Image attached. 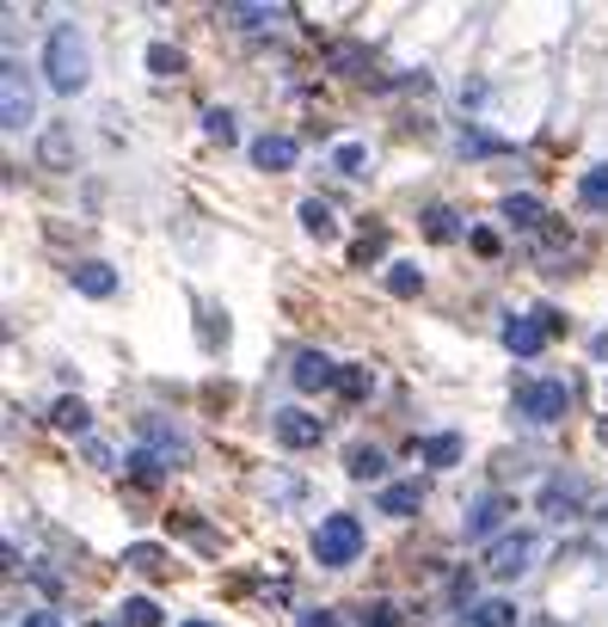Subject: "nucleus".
Returning <instances> with one entry per match:
<instances>
[{"label":"nucleus","mask_w":608,"mask_h":627,"mask_svg":"<svg viewBox=\"0 0 608 627\" xmlns=\"http://www.w3.org/2000/svg\"><path fill=\"white\" fill-rule=\"evenodd\" d=\"M369 387H375L369 363H344V370H338V394H344V401H369Z\"/></svg>","instance_id":"17"},{"label":"nucleus","mask_w":608,"mask_h":627,"mask_svg":"<svg viewBox=\"0 0 608 627\" xmlns=\"http://www.w3.org/2000/svg\"><path fill=\"white\" fill-rule=\"evenodd\" d=\"M142 437H148V443H154V449H160V455H166V462H185V455H191V443H185V437H179V431H166V425H154V418H142Z\"/></svg>","instance_id":"14"},{"label":"nucleus","mask_w":608,"mask_h":627,"mask_svg":"<svg viewBox=\"0 0 608 627\" xmlns=\"http://www.w3.org/2000/svg\"><path fill=\"white\" fill-rule=\"evenodd\" d=\"M31 81H26V68L19 62H7V99H0V118H7V130H26L31 123Z\"/></svg>","instance_id":"6"},{"label":"nucleus","mask_w":608,"mask_h":627,"mask_svg":"<svg viewBox=\"0 0 608 627\" xmlns=\"http://www.w3.org/2000/svg\"><path fill=\"white\" fill-rule=\"evenodd\" d=\"M571 406V387L566 382H523L516 387V413L529 418V425H559Z\"/></svg>","instance_id":"3"},{"label":"nucleus","mask_w":608,"mask_h":627,"mask_svg":"<svg viewBox=\"0 0 608 627\" xmlns=\"http://www.w3.org/2000/svg\"><path fill=\"white\" fill-rule=\"evenodd\" d=\"M474 253H486V259L498 253V234H492V227H479V234H474Z\"/></svg>","instance_id":"36"},{"label":"nucleus","mask_w":608,"mask_h":627,"mask_svg":"<svg viewBox=\"0 0 608 627\" xmlns=\"http://www.w3.org/2000/svg\"><path fill=\"white\" fill-rule=\"evenodd\" d=\"M26 627H62V615H50V609H31V615H26Z\"/></svg>","instance_id":"38"},{"label":"nucleus","mask_w":608,"mask_h":627,"mask_svg":"<svg viewBox=\"0 0 608 627\" xmlns=\"http://www.w3.org/2000/svg\"><path fill=\"white\" fill-rule=\"evenodd\" d=\"M123 566H135V573H166V554H160L154 542H135L130 554H123Z\"/></svg>","instance_id":"26"},{"label":"nucleus","mask_w":608,"mask_h":627,"mask_svg":"<svg viewBox=\"0 0 608 627\" xmlns=\"http://www.w3.org/2000/svg\"><path fill=\"white\" fill-rule=\"evenodd\" d=\"M203 130H210L215 142H234V118H227V111H203Z\"/></svg>","instance_id":"35"},{"label":"nucleus","mask_w":608,"mask_h":627,"mask_svg":"<svg viewBox=\"0 0 608 627\" xmlns=\"http://www.w3.org/2000/svg\"><path fill=\"white\" fill-rule=\"evenodd\" d=\"M74 290L93 295V302H105V295H118V271L99 265V259H87V265H74Z\"/></svg>","instance_id":"12"},{"label":"nucleus","mask_w":608,"mask_h":627,"mask_svg":"<svg viewBox=\"0 0 608 627\" xmlns=\"http://www.w3.org/2000/svg\"><path fill=\"white\" fill-rule=\"evenodd\" d=\"M547 338H554V326H547L541 314H510V321H504V351H516V357H535Z\"/></svg>","instance_id":"4"},{"label":"nucleus","mask_w":608,"mask_h":627,"mask_svg":"<svg viewBox=\"0 0 608 627\" xmlns=\"http://www.w3.org/2000/svg\"><path fill=\"white\" fill-rule=\"evenodd\" d=\"M320 437H326V418L302 413V406H290V413H277V443H283V449H314Z\"/></svg>","instance_id":"5"},{"label":"nucleus","mask_w":608,"mask_h":627,"mask_svg":"<svg viewBox=\"0 0 608 627\" xmlns=\"http://www.w3.org/2000/svg\"><path fill=\"white\" fill-rule=\"evenodd\" d=\"M302 627H338V615H326V609H307V615H302Z\"/></svg>","instance_id":"37"},{"label":"nucleus","mask_w":608,"mask_h":627,"mask_svg":"<svg viewBox=\"0 0 608 627\" xmlns=\"http://www.w3.org/2000/svg\"><path fill=\"white\" fill-rule=\"evenodd\" d=\"M118 621H123V627H154V621H160V609H154L148 597H130V603L118 609Z\"/></svg>","instance_id":"28"},{"label":"nucleus","mask_w":608,"mask_h":627,"mask_svg":"<svg viewBox=\"0 0 608 627\" xmlns=\"http://www.w3.org/2000/svg\"><path fill=\"white\" fill-rule=\"evenodd\" d=\"M295 154H302L295 135H259V142H252V166H265V173H290Z\"/></svg>","instance_id":"10"},{"label":"nucleus","mask_w":608,"mask_h":627,"mask_svg":"<svg viewBox=\"0 0 608 627\" xmlns=\"http://www.w3.org/2000/svg\"><path fill=\"white\" fill-rule=\"evenodd\" d=\"M369 62V55H363V43H338V50H332V68H344V74H351V68H363Z\"/></svg>","instance_id":"34"},{"label":"nucleus","mask_w":608,"mask_h":627,"mask_svg":"<svg viewBox=\"0 0 608 627\" xmlns=\"http://www.w3.org/2000/svg\"><path fill=\"white\" fill-rule=\"evenodd\" d=\"M344 467H351V481H382V474H387V455L382 449H363V443H357V449L344 455Z\"/></svg>","instance_id":"18"},{"label":"nucleus","mask_w":608,"mask_h":627,"mask_svg":"<svg viewBox=\"0 0 608 627\" xmlns=\"http://www.w3.org/2000/svg\"><path fill=\"white\" fill-rule=\"evenodd\" d=\"M504 222L510 227H541V198H504Z\"/></svg>","instance_id":"21"},{"label":"nucleus","mask_w":608,"mask_h":627,"mask_svg":"<svg viewBox=\"0 0 608 627\" xmlns=\"http://www.w3.org/2000/svg\"><path fill=\"white\" fill-rule=\"evenodd\" d=\"M357 554H363V523L351 517V510L320 517V529H314V560L320 566H351Z\"/></svg>","instance_id":"2"},{"label":"nucleus","mask_w":608,"mask_h":627,"mask_svg":"<svg viewBox=\"0 0 608 627\" xmlns=\"http://www.w3.org/2000/svg\"><path fill=\"white\" fill-rule=\"evenodd\" d=\"M332 166H338V173H344V179H357V173H363V166H369V148H357V142H344V148H338V154H332Z\"/></svg>","instance_id":"30"},{"label":"nucleus","mask_w":608,"mask_h":627,"mask_svg":"<svg viewBox=\"0 0 608 627\" xmlns=\"http://www.w3.org/2000/svg\"><path fill=\"white\" fill-rule=\"evenodd\" d=\"M290 375H295V387H302V394H320V387H338V363H332L326 351H302Z\"/></svg>","instance_id":"8"},{"label":"nucleus","mask_w":608,"mask_h":627,"mask_svg":"<svg viewBox=\"0 0 608 627\" xmlns=\"http://www.w3.org/2000/svg\"><path fill=\"white\" fill-rule=\"evenodd\" d=\"M418 222H424V234H430V241H455V234H462V215H455L449 203H430Z\"/></svg>","instance_id":"15"},{"label":"nucleus","mask_w":608,"mask_h":627,"mask_svg":"<svg viewBox=\"0 0 608 627\" xmlns=\"http://www.w3.org/2000/svg\"><path fill=\"white\" fill-rule=\"evenodd\" d=\"M387 290H394V295H418L424 290V271L399 259V265H387Z\"/></svg>","instance_id":"23"},{"label":"nucleus","mask_w":608,"mask_h":627,"mask_svg":"<svg viewBox=\"0 0 608 627\" xmlns=\"http://www.w3.org/2000/svg\"><path fill=\"white\" fill-rule=\"evenodd\" d=\"M418 455H424L430 467H455V462H462V437H455V431H437V437L418 443Z\"/></svg>","instance_id":"13"},{"label":"nucleus","mask_w":608,"mask_h":627,"mask_svg":"<svg viewBox=\"0 0 608 627\" xmlns=\"http://www.w3.org/2000/svg\"><path fill=\"white\" fill-rule=\"evenodd\" d=\"M578 198H584V210H608V166H590L578 179Z\"/></svg>","instance_id":"20"},{"label":"nucleus","mask_w":608,"mask_h":627,"mask_svg":"<svg viewBox=\"0 0 608 627\" xmlns=\"http://www.w3.org/2000/svg\"><path fill=\"white\" fill-rule=\"evenodd\" d=\"M50 425H55V431H87V425H93V413H87L80 401H55Z\"/></svg>","instance_id":"24"},{"label":"nucleus","mask_w":608,"mask_h":627,"mask_svg":"<svg viewBox=\"0 0 608 627\" xmlns=\"http://www.w3.org/2000/svg\"><path fill=\"white\" fill-rule=\"evenodd\" d=\"M43 74H50L55 93H80L87 74H93V55H87V31L80 26H55L43 43Z\"/></svg>","instance_id":"1"},{"label":"nucleus","mask_w":608,"mask_h":627,"mask_svg":"<svg viewBox=\"0 0 608 627\" xmlns=\"http://www.w3.org/2000/svg\"><path fill=\"white\" fill-rule=\"evenodd\" d=\"M185 627H210V621H185Z\"/></svg>","instance_id":"39"},{"label":"nucleus","mask_w":608,"mask_h":627,"mask_svg":"<svg viewBox=\"0 0 608 627\" xmlns=\"http://www.w3.org/2000/svg\"><path fill=\"white\" fill-rule=\"evenodd\" d=\"M584 498H590V481H578V474H571V481H547L541 486V510H547V517H578Z\"/></svg>","instance_id":"7"},{"label":"nucleus","mask_w":608,"mask_h":627,"mask_svg":"<svg viewBox=\"0 0 608 627\" xmlns=\"http://www.w3.org/2000/svg\"><path fill=\"white\" fill-rule=\"evenodd\" d=\"M93 627H111V621H93Z\"/></svg>","instance_id":"40"},{"label":"nucleus","mask_w":608,"mask_h":627,"mask_svg":"<svg viewBox=\"0 0 608 627\" xmlns=\"http://www.w3.org/2000/svg\"><path fill=\"white\" fill-rule=\"evenodd\" d=\"M74 161V142H68V130H50L43 135V166H68Z\"/></svg>","instance_id":"29"},{"label":"nucleus","mask_w":608,"mask_h":627,"mask_svg":"<svg viewBox=\"0 0 608 627\" xmlns=\"http://www.w3.org/2000/svg\"><path fill=\"white\" fill-rule=\"evenodd\" d=\"M357 627H399V609H394V603H363Z\"/></svg>","instance_id":"32"},{"label":"nucleus","mask_w":608,"mask_h":627,"mask_svg":"<svg viewBox=\"0 0 608 627\" xmlns=\"http://www.w3.org/2000/svg\"><path fill=\"white\" fill-rule=\"evenodd\" d=\"M529 554H535V542H529V535H523V529H516V535H504V542H492L486 566H492V573H498V578H516V573H523V566H529Z\"/></svg>","instance_id":"9"},{"label":"nucleus","mask_w":608,"mask_h":627,"mask_svg":"<svg viewBox=\"0 0 608 627\" xmlns=\"http://www.w3.org/2000/svg\"><path fill=\"white\" fill-rule=\"evenodd\" d=\"M148 68H154L160 81H172V74H185V55L172 50V43H154V50H148Z\"/></svg>","instance_id":"25"},{"label":"nucleus","mask_w":608,"mask_h":627,"mask_svg":"<svg viewBox=\"0 0 608 627\" xmlns=\"http://www.w3.org/2000/svg\"><path fill=\"white\" fill-rule=\"evenodd\" d=\"M382 253H387V234H382V227H369V234L351 246V265H369V259H382Z\"/></svg>","instance_id":"31"},{"label":"nucleus","mask_w":608,"mask_h":627,"mask_svg":"<svg viewBox=\"0 0 608 627\" xmlns=\"http://www.w3.org/2000/svg\"><path fill=\"white\" fill-rule=\"evenodd\" d=\"M418 505H424L418 481H412V486H382V510H387V517H418Z\"/></svg>","instance_id":"16"},{"label":"nucleus","mask_w":608,"mask_h":627,"mask_svg":"<svg viewBox=\"0 0 608 627\" xmlns=\"http://www.w3.org/2000/svg\"><path fill=\"white\" fill-rule=\"evenodd\" d=\"M302 227H307V234H320V241H332V234H338V222H332V210L320 198L302 203Z\"/></svg>","instance_id":"22"},{"label":"nucleus","mask_w":608,"mask_h":627,"mask_svg":"<svg viewBox=\"0 0 608 627\" xmlns=\"http://www.w3.org/2000/svg\"><path fill=\"white\" fill-rule=\"evenodd\" d=\"M467 627H516V603H504V597L479 603V609L467 615Z\"/></svg>","instance_id":"19"},{"label":"nucleus","mask_w":608,"mask_h":627,"mask_svg":"<svg viewBox=\"0 0 608 627\" xmlns=\"http://www.w3.org/2000/svg\"><path fill=\"white\" fill-rule=\"evenodd\" d=\"M160 467H166L160 455L135 449V455H130V481H135V486H160Z\"/></svg>","instance_id":"27"},{"label":"nucleus","mask_w":608,"mask_h":627,"mask_svg":"<svg viewBox=\"0 0 608 627\" xmlns=\"http://www.w3.org/2000/svg\"><path fill=\"white\" fill-rule=\"evenodd\" d=\"M222 19H234L240 31H259V26H265V19H271V7H227Z\"/></svg>","instance_id":"33"},{"label":"nucleus","mask_w":608,"mask_h":627,"mask_svg":"<svg viewBox=\"0 0 608 627\" xmlns=\"http://www.w3.org/2000/svg\"><path fill=\"white\" fill-rule=\"evenodd\" d=\"M510 517V498L504 493H492V498H479L474 510H467V542H486L492 529H498V523Z\"/></svg>","instance_id":"11"}]
</instances>
